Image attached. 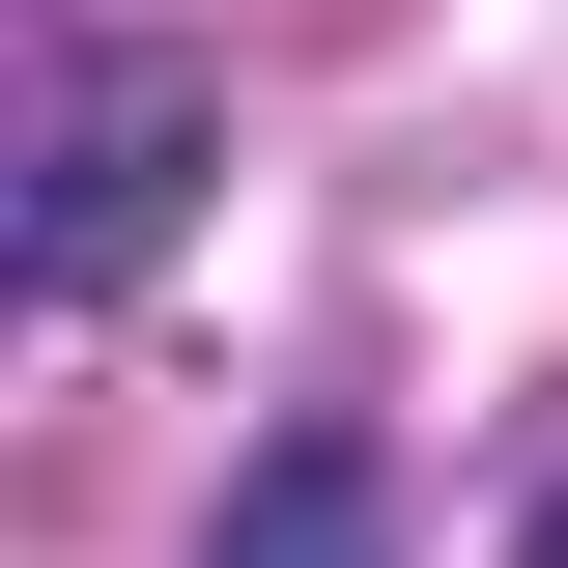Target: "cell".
I'll return each mask as SVG.
<instances>
[{"mask_svg":"<svg viewBox=\"0 0 568 568\" xmlns=\"http://www.w3.org/2000/svg\"><path fill=\"white\" fill-rule=\"evenodd\" d=\"M200 142H227L200 58H85V85H58V200H29V256H58V284H142L171 200H200Z\"/></svg>","mask_w":568,"mask_h":568,"instance_id":"cell-1","label":"cell"},{"mask_svg":"<svg viewBox=\"0 0 568 568\" xmlns=\"http://www.w3.org/2000/svg\"><path fill=\"white\" fill-rule=\"evenodd\" d=\"M227 568H369V455L342 426H284L256 484H227Z\"/></svg>","mask_w":568,"mask_h":568,"instance_id":"cell-2","label":"cell"},{"mask_svg":"<svg viewBox=\"0 0 568 568\" xmlns=\"http://www.w3.org/2000/svg\"><path fill=\"white\" fill-rule=\"evenodd\" d=\"M511 568H568V484H540V540H511Z\"/></svg>","mask_w":568,"mask_h":568,"instance_id":"cell-3","label":"cell"}]
</instances>
